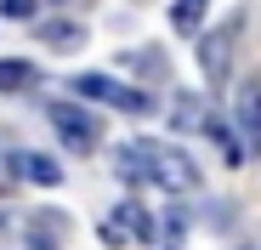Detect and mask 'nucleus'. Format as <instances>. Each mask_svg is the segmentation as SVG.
I'll return each instance as SVG.
<instances>
[{
  "instance_id": "ddd939ff",
  "label": "nucleus",
  "mask_w": 261,
  "mask_h": 250,
  "mask_svg": "<svg viewBox=\"0 0 261 250\" xmlns=\"http://www.w3.org/2000/svg\"><path fill=\"white\" fill-rule=\"evenodd\" d=\"M12 182V165H6V154H0V188H6Z\"/></svg>"
},
{
  "instance_id": "7ed1b4c3",
  "label": "nucleus",
  "mask_w": 261,
  "mask_h": 250,
  "mask_svg": "<svg viewBox=\"0 0 261 250\" xmlns=\"http://www.w3.org/2000/svg\"><path fill=\"white\" fill-rule=\"evenodd\" d=\"M51 125H57V137H63L74 154H85V148L97 142V119L80 114V108H68V103H51Z\"/></svg>"
},
{
  "instance_id": "f257e3e1",
  "label": "nucleus",
  "mask_w": 261,
  "mask_h": 250,
  "mask_svg": "<svg viewBox=\"0 0 261 250\" xmlns=\"http://www.w3.org/2000/svg\"><path fill=\"white\" fill-rule=\"evenodd\" d=\"M142 148H148V182H153V188H165V193H193V188H199V171H193L188 154L153 148V142H142Z\"/></svg>"
},
{
  "instance_id": "1a4fd4ad",
  "label": "nucleus",
  "mask_w": 261,
  "mask_h": 250,
  "mask_svg": "<svg viewBox=\"0 0 261 250\" xmlns=\"http://www.w3.org/2000/svg\"><path fill=\"white\" fill-rule=\"evenodd\" d=\"M199 17H204V0H176V6H170V23H176L182 34H193Z\"/></svg>"
},
{
  "instance_id": "f8f14e48",
  "label": "nucleus",
  "mask_w": 261,
  "mask_h": 250,
  "mask_svg": "<svg viewBox=\"0 0 261 250\" xmlns=\"http://www.w3.org/2000/svg\"><path fill=\"white\" fill-rule=\"evenodd\" d=\"M0 12H6V17H29L34 0H0Z\"/></svg>"
},
{
  "instance_id": "9b49d317",
  "label": "nucleus",
  "mask_w": 261,
  "mask_h": 250,
  "mask_svg": "<svg viewBox=\"0 0 261 250\" xmlns=\"http://www.w3.org/2000/svg\"><path fill=\"white\" fill-rule=\"evenodd\" d=\"M210 137L222 142V159H227V165H244V154H239V142H233V131H227V125H216V119H210Z\"/></svg>"
},
{
  "instance_id": "0eeeda50",
  "label": "nucleus",
  "mask_w": 261,
  "mask_h": 250,
  "mask_svg": "<svg viewBox=\"0 0 261 250\" xmlns=\"http://www.w3.org/2000/svg\"><path fill=\"white\" fill-rule=\"evenodd\" d=\"M17 171H23L29 182H40V188H57V182H63V171H57L46 154H17Z\"/></svg>"
},
{
  "instance_id": "9d476101",
  "label": "nucleus",
  "mask_w": 261,
  "mask_h": 250,
  "mask_svg": "<svg viewBox=\"0 0 261 250\" xmlns=\"http://www.w3.org/2000/svg\"><path fill=\"white\" fill-rule=\"evenodd\" d=\"M114 228H130V233H137V239H148V233H153V228H148V216L137 211V205H125V211L114 216Z\"/></svg>"
},
{
  "instance_id": "f03ea898",
  "label": "nucleus",
  "mask_w": 261,
  "mask_h": 250,
  "mask_svg": "<svg viewBox=\"0 0 261 250\" xmlns=\"http://www.w3.org/2000/svg\"><path fill=\"white\" fill-rule=\"evenodd\" d=\"M74 91H80V97H97V103H114V108H125V114H148V108H153L148 91L119 86V80H108V74H80V80H74Z\"/></svg>"
},
{
  "instance_id": "6e6552de",
  "label": "nucleus",
  "mask_w": 261,
  "mask_h": 250,
  "mask_svg": "<svg viewBox=\"0 0 261 250\" xmlns=\"http://www.w3.org/2000/svg\"><path fill=\"white\" fill-rule=\"evenodd\" d=\"M34 80V63H23V57H6L0 63V91H23Z\"/></svg>"
},
{
  "instance_id": "39448f33",
  "label": "nucleus",
  "mask_w": 261,
  "mask_h": 250,
  "mask_svg": "<svg viewBox=\"0 0 261 250\" xmlns=\"http://www.w3.org/2000/svg\"><path fill=\"white\" fill-rule=\"evenodd\" d=\"M170 125L176 131H210V119H204V103L193 91H176V108H170Z\"/></svg>"
},
{
  "instance_id": "20e7f679",
  "label": "nucleus",
  "mask_w": 261,
  "mask_h": 250,
  "mask_svg": "<svg viewBox=\"0 0 261 250\" xmlns=\"http://www.w3.org/2000/svg\"><path fill=\"white\" fill-rule=\"evenodd\" d=\"M233 23L222 29V34H216V40H204V46H199V63H204V74H216V80H222L227 74V57H233Z\"/></svg>"
},
{
  "instance_id": "423d86ee",
  "label": "nucleus",
  "mask_w": 261,
  "mask_h": 250,
  "mask_svg": "<svg viewBox=\"0 0 261 250\" xmlns=\"http://www.w3.org/2000/svg\"><path fill=\"white\" fill-rule=\"evenodd\" d=\"M239 125H244L250 142H261V86H255V80L239 86Z\"/></svg>"
},
{
  "instance_id": "4468645a",
  "label": "nucleus",
  "mask_w": 261,
  "mask_h": 250,
  "mask_svg": "<svg viewBox=\"0 0 261 250\" xmlns=\"http://www.w3.org/2000/svg\"><path fill=\"white\" fill-rule=\"evenodd\" d=\"M29 250H51V244H46V239H29Z\"/></svg>"
}]
</instances>
